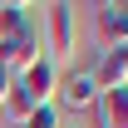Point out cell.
<instances>
[{
  "label": "cell",
  "mask_w": 128,
  "mask_h": 128,
  "mask_svg": "<svg viewBox=\"0 0 128 128\" xmlns=\"http://www.w3.org/2000/svg\"><path fill=\"white\" fill-rule=\"evenodd\" d=\"M98 89L94 74L89 69H69V74H59V84H54V108L59 113H84V108H94L98 104Z\"/></svg>",
  "instance_id": "6da1fadb"
},
{
  "label": "cell",
  "mask_w": 128,
  "mask_h": 128,
  "mask_svg": "<svg viewBox=\"0 0 128 128\" xmlns=\"http://www.w3.org/2000/svg\"><path fill=\"white\" fill-rule=\"evenodd\" d=\"M44 34H49V59L54 54H74V5L69 0H54L44 5Z\"/></svg>",
  "instance_id": "7a4b0ae2"
},
{
  "label": "cell",
  "mask_w": 128,
  "mask_h": 128,
  "mask_svg": "<svg viewBox=\"0 0 128 128\" xmlns=\"http://www.w3.org/2000/svg\"><path fill=\"white\" fill-rule=\"evenodd\" d=\"M15 84L20 89H25V98H30L34 108H40V104H54V84H59V69H54V59H34L30 69H20L15 74Z\"/></svg>",
  "instance_id": "3957f363"
},
{
  "label": "cell",
  "mask_w": 128,
  "mask_h": 128,
  "mask_svg": "<svg viewBox=\"0 0 128 128\" xmlns=\"http://www.w3.org/2000/svg\"><path fill=\"white\" fill-rule=\"evenodd\" d=\"M89 74H94L98 89H123V84H128V44L104 49V54H98V64L89 69Z\"/></svg>",
  "instance_id": "277c9868"
},
{
  "label": "cell",
  "mask_w": 128,
  "mask_h": 128,
  "mask_svg": "<svg viewBox=\"0 0 128 128\" xmlns=\"http://www.w3.org/2000/svg\"><path fill=\"white\" fill-rule=\"evenodd\" d=\"M94 25H98L104 49L128 44V5H123V0H118V5H98V10H94Z\"/></svg>",
  "instance_id": "5b68a950"
},
{
  "label": "cell",
  "mask_w": 128,
  "mask_h": 128,
  "mask_svg": "<svg viewBox=\"0 0 128 128\" xmlns=\"http://www.w3.org/2000/svg\"><path fill=\"white\" fill-rule=\"evenodd\" d=\"M94 128H128V84L98 94V104H94Z\"/></svg>",
  "instance_id": "8992f818"
},
{
  "label": "cell",
  "mask_w": 128,
  "mask_h": 128,
  "mask_svg": "<svg viewBox=\"0 0 128 128\" xmlns=\"http://www.w3.org/2000/svg\"><path fill=\"white\" fill-rule=\"evenodd\" d=\"M0 113H5V123H10V128H20V123H25V118H30V113H34V104H30V98H25V89H20V84H15L10 94L0 98Z\"/></svg>",
  "instance_id": "52a82bcc"
},
{
  "label": "cell",
  "mask_w": 128,
  "mask_h": 128,
  "mask_svg": "<svg viewBox=\"0 0 128 128\" xmlns=\"http://www.w3.org/2000/svg\"><path fill=\"white\" fill-rule=\"evenodd\" d=\"M20 128H59V108H54V104H40Z\"/></svg>",
  "instance_id": "ba28073f"
}]
</instances>
